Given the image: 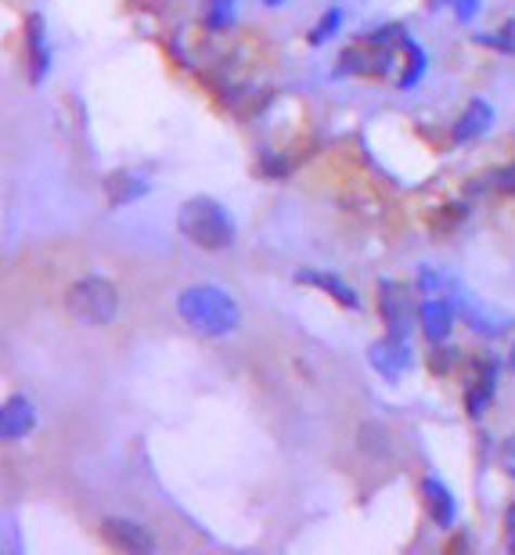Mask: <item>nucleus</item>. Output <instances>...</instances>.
<instances>
[{
	"instance_id": "393cba45",
	"label": "nucleus",
	"mask_w": 515,
	"mask_h": 555,
	"mask_svg": "<svg viewBox=\"0 0 515 555\" xmlns=\"http://www.w3.org/2000/svg\"><path fill=\"white\" fill-rule=\"evenodd\" d=\"M501 465H505V473L515 480V437H508L505 448H501Z\"/></svg>"
},
{
	"instance_id": "f3484780",
	"label": "nucleus",
	"mask_w": 515,
	"mask_h": 555,
	"mask_svg": "<svg viewBox=\"0 0 515 555\" xmlns=\"http://www.w3.org/2000/svg\"><path fill=\"white\" fill-rule=\"evenodd\" d=\"M339 26H343V8H329L321 15V22L313 26L310 33H307V43H313V48H321V43H329L335 33H339Z\"/></svg>"
},
{
	"instance_id": "5701e85b",
	"label": "nucleus",
	"mask_w": 515,
	"mask_h": 555,
	"mask_svg": "<svg viewBox=\"0 0 515 555\" xmlns=\"http://www.w3.org/2000/svg\"><path fill=\"white\" fill-rule=\"evenodd\" d=\"M436 4L454 8L458 22H473V18L479 15V4H484V0H436Z\"/></svg>"
},
{
	"instance_id": "423d86ee",
	"label": "nucleus",
	"mask_w": 515,
	"mask_h": 555,
	"mask_svg": "<svg viewBox=\"0 0 515 555\" xmlns=\"http://www.w3.org/2000/svg\"><path fill=\"white\" fill-rule=\"evenodd\" d=\"M368 364H372L386 383H400L414 364L408 336H394V332H386L383 339H375L372 347H368Z\"/></svg>"
},
{
	"instance_id": "4468645a",
	"label": "nucleus",
	"mask_w": 515,
	"mask_h": 555,
	"mask_svg": "<svg viewBox=\"0 0 515 555\" xmlns=\"http://www.w3.org/2000/svg\"><path fill=\"white\" fill-rule=\"evenodd\" d=\"M149 192H152V181L141 173H133V170H116V173L105 177V195L116 209L138 203V198H144Z\"/></svg>"
},
{
	"instance_id": "0eeeda50",
	"label": "nucleus",
	"mask_w": 515,
	"mask_h": 555,
	"mask_svg": "<svg viewBox=\"0 0 515 555\" xmlns=\"http://www.w3.org/2000/svg\"><path fill=\"white\" fill-rule=\"evenodd\" d=\"M498 375H501V361L490 358V353H487V358L473 361V375H468V383H465V412L473 422L484 418L490 401H494Z\"/></svg>"
},
{
	"instance_id": "dca6fc26",
	"label": "nucleus",
	"mask_w": 515,
	"mask_h": 555,
	"mask_svg": "<svg viewBox=\"0 0 515 555\" xmlns=\"http://www.w3.org/2000/svg\"><path fill=\"white\" fill-rule=\"evenodd\" d=\"M404 51H408V69H404V76H400V87L411 91V87L425 76V69H429V54H425L411 37H404Z\"/></svg>"
},
{
	"instance_id": "20e7f679",
	"label": "nucleus",
	"mask_w": 515,
	"mask_h": 555,
	"mask_svg": "<svg viewBox=\"0 0 515 555\" xmlns=\"http://www.w3.org/2000/svg\"><path fill=\"white\" fill-rule=\"evenodd\" d=\"M454 304V314L465 321L468 328L476 332V336H487V339H501V336H512V318L505 310L484 304V299H476L473 293H465L462 285H451V296H447Z\"/></svg>"
},
{
	"instance_id": "7ed1b4c3",
	"label": "nucleus",
	"mask_w": 515,
	"mask_h": 555,
	"mask_svg": "<svg viewBox=\"0 0 515 555\" xmlns=\"http://www.w3.org/2000/svg\"><path fill=\"white\" fill-rule=\"evenodd\" d=\"M65 310H69L73 321H80L87 328L112 325L119 314V288H116V282H108L102 274H87L80 282L69 285V293H65Z\"/></svg>"
},
{
	"instance_id": "a878e982",
	"label": "nucleus",
	"mask_w": 515,
	"mask_h": 555,
	"mask_svg": "<svg viewBox=\"0 0 515 555\" xmlns=\"http://www.w3.org/2000/svg\"><path fill=\"white\" fill-rule=\"evenodd\" d=\"M505 527H508V545L515 552V502L508 505V516H505Z\"/></svg>"
},
{
	"instance_id": "4be33fe9",
	"label": "nucleus",
	"mask_w": 515,
	"mask_h": 555,
	"mask_svg": "<svg viewBox=\"0 0 515 555\" xmlns=\"http://www.w3.org/2000/svg\"><path fill=\"white\" fill-rule=\"evenodd\" d=\"M361 448H364V451L383 454V451H386V429H383V426H375V422H368V426H361Z\"/></svg>"
},
{
	"instance_id": "412c9836",
	"label": "nucleus",
	"mask_w": 515,
	"mask_h": 555,
	"mask_svg": "<svg viewBox=\"0 0 515 555\" xmlns=\"http://www.w3.org/2000/svg\"><path fill=\"white\" fill-rule=\"evenodd\" d=\"M414 288H419L422 296H440V288H447V282L436 268H419V282H414Z\"/></svg>"
},
{
	"instance_id": "6e6552de",
	"label": "nucleus",
	"mask_w": 515,
	"mask_h": 555,
	"mask_svg": "<svg viewBox=\"0 0 515 555\" xmlns=\"http://www.w3.org/2000/svg\"><path fill=\"white\" fill-rule=\"evenodd\" d=\"M102 538L112 548L130 552V555H152L155 538L149 527H141L138 519H123V516H105L102 519Z\"/></svg>"
},
{
	"instance_id": "b1692460",
	"label": "nucleus",
	"mask_w": 515,
	"mask_h": 555,
	"mask_svg": "<svg viewBox=\"0 0 515 555\" xmlns=\"http://www.w3.org/2000/svg\"><path fill=\"white\" fill-rule=\"evenodd\" d=\"M487 181L494 184L498 192H505V195H515V163L501 166V170H494V173H490Z\"/></svg>"
},
{
	"instance_id": "2eb2a0df",
	"label": "nucleus",
	"mask_w": 515,
	"mask_h": 555,
	"mask_svg": "<svg viewBox=\"0 0 515 555\" xmlns=\"http://www.w3.org/2000/svg\"><path fill=\"white\" fill-rule=\"evenodd\" d=\"M490 124H494V105L484 102V98H473V102L465 105L462 119H458V124H454L451 138H454V144L476 141V138H484V134H487Z\"/></svg>"
},
{
	"instance_id": "ddd939ff",
	"label": "nucleus",
	"mask_w": 515,
	"mask_h": 555,
	"mask_svg": "<svg viewBox=\"0 0 515 555\" xmlns=\"http://www.w3.org/2000/svg\"><path fill=\"white\" fill-rule=\"evenodd\" d=\"M422 498H425V513L440 530H451L454 527V516H458V502L451 494V487L436 476H425L422 480Z\"/></svg>"
},
{
	"instance_id": "f8f14e48",
	"label": "nucleus",
	"mask_w": 515,
	"mask_h": 555,
	"mask_svg": "<svg viewBox=\"0 0 515 555\" xmlns=\"http://www.w3.org/2000/svg\"><path fill=\"white\" fill-rule=\"evenodd\" d=\"M296 285H313V288H321V293H329L335 304H343V307H350V310H361V296H357V288L350 282H343L339 274H332V271H318V268H299L296 271Z\"/></svg>"
},
{
	"instance_id": "bb28decb",
	"label": "nucleus",
	"mask_w": 515,
	"mask_h": 555,
	"mask_svg": "<svg viewBox=\"0 0 515 555\" xmlns=\"http://www.w3.org/2000/svg\"><path fill=\"white\" fill-rule=\"evenodd\" d=\"M267 8H278V4H285V0H263Z\"/></svg>"
},
{
	"instance_id": "aec40b11",
	"label": "nucleus",
	"mask_w": 515,
	"mask_h": 555,
	"mask_svg": "<svg viewBox=\"0 0 515 555\" xmlns=\"http://www.w3.org/2000/svg\"><path fill=\"white\" fill-rule=\"evenodd\" d=\"M458 361H462V350H458V347H447V343H436V350L429 353V369H433L436 375H447Z\"/></svg>"
},
{
	"instance_id": "39448f33",
	"label": "nucleus",
	"mask_w": 515,
	"mask_h": 555,
	"mask_svg": "<svg viewBox=\"0 0 515 555\" xmlns=\"http://www.w3.org/2000/svg\"><path fill=\"white\" fill-rule=\"evenodd\" d=\"M378 314H383L386 332H394V336H411V325H414V318H419V310H414V293L408 285L383 278V282H378Z\"/></svg>"
},
{
	"instance_id": "f257e3e1",
	"label": "nucleus",
	"mask_w": 515,
	"mask_h": 555,
	"mask_svg": "<svg viewBox=\"0 0 515 555\" xmlns=\"http://www.w3.org/2000/svg\"><path fill=\"white\" fill-rule=\"evenodd\" d=\"M177 314L195 336L206 339H223L231 332H239L242 325V310L234 304L231 293H223L220 285H188L181 296H177Z\"/></svg>"
},
{
	"instance_id": "9d476101",
	"label": "nucleus",
	"mask_w": 515,
	"mask_h": 555,
	"mask_svg": "<svg viewBox=\"0 0 515 555\" xmlns=\"http://www.w3.org/2000/svg\"><path fill=\"white\" fill-rule=\"evenodd\" d=\"M454 318L458 314H454L451 299H440V296L422 299V307H419V328H422V336L429 339V343H447V339H451Z\"/></svg>"
},
{
	"instance_id": "9b49d317",
	"label": "nucleus",
	"mask_w": 515,
	"mask_h": 555,
	"mask_svg": "<svg viewBox=\"0 0 515 555\" xmlns=\"http://www.w3.org/2000/svg\"><path fill=\"white\" fill-rule=\"evenodd\" d=\"M33 429H37V408H33L29 397H22V393L8 397L4 412H0V433H4V440L8 443L26 440Z\"/></svg>"
},
{
	"instance_id": "6ab92c4d",
	"label": "nucleus",
	"mask_w": 515,
	"mask_h": 555,
	"mask_svg": "<svg viewBox=\"0 0 515 555\" xmlns=\"http://www.w3.org/2000/svg\"><path fill=\"white\" fill-rule=\"evenodd\" d=\"M476 43H487V48H494L501 54H515V18H508L505 26L494 33H479Z\"/></svg>"
},
{
	"instance_id": "1a4fd4ad",
	"label": "nucleus",
	"mask_w": 515,
	"mask_h": 555,
	"mask_svg": "<svg viewBox=\"0 0 515 555\" xmlns=\"http://www.w3.org/2000/svg\"><path fill=\"white\" fill-rule=\"evenodd\" d=\"M26 54H29V80L43 83L51 73V48H48V22L40 11L26 18Z\"/></svg>"
},
{
	"instance_id": "a211bd4d",
	"label": "nucleus",
	"mask_w": 515,
	"mask_h": 555,
	"mask_svg": "<svg viewBox=\"0 0 515 555\" xmlns=\"http://www.w3.org/2000/svg\"><path fill=\"white\" fill-rule=\"evenodd\" d=\"M206 4V26L209 29H231L234 26V8L239 0H203Z\"/></svg>"
},
{
	"instance_id": "f03ea898",
	"label": "nucleus",
	"mask_w": 515,
	"mask_h": 555,
	"mask_svg": "<svg viewBox=\"0 0 515 555\" xmlns=\"http://www.w3.org/2000/svg\"><path fill=\"white\" fill-rule=\"evenodd\" d=\"M177 231H181L192 246L209 249V253L231 249L234 238H239V228H234V217L228 214V206L209 195L184 198L181 209H177Z\"/></svg>"
}]
</instances>
